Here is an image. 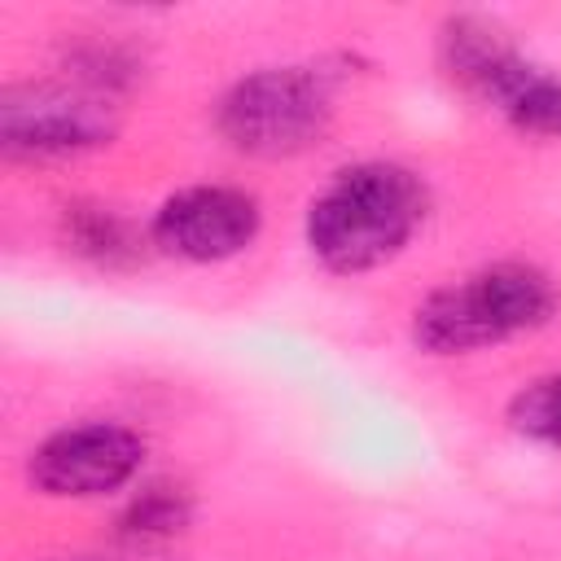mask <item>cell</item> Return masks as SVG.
Here are the masks:
<instances>
[{"label": "cell", "instance_id": "cell-5", "mask_svg": "<svg viewBox=\"0 0 561 561\" xmlns=\"http://www.w3.org/2000/svg\"><path fill=\"white\" fill-rule=\"evenodd\" d=\"M118 110L88 83H13L0 96V145L9 158H75L110 145Z\"/></svg>", "mask_w": 561, "mask_h": 561}, {"label": "cell", "instance_id": "cell-11", "mask_svg": "<svg viewBox=\"0 0 561 561\" xmlns=\"http://www.w3.org/2000/svg\"><path fill=\"white\" fill-rule=\"evenodd\" d=\"M70 561H88V557H70Z\"/></svg>", "mask_w": 561, "mask_h": 561}, {"label": "cell", "instance_id": "cell-7", "mask_svg": "<svg viewBox=\"0 0 561 561\" xmlns=\"http://www.w3.org/2000/svg\"><path fill=\"white\" fill-rule=\"evenodd\" d=\"M259 228H263V210L245 188L193 184L158 206L149 224V241L184 263H224L241 254L259 237Z\"/></svg>", "mask_w": 561, "mask_h": 561}, {"label": "cell", "instance_id": "cell-3", "mask_svg": "<svg viewBox=\"0 0 561 561\" xmlns=\"http://www.w3.org/2000/svg\"><path fill=\"white\" fill-rule=\"evenodd\" d=\"M333 75L320 66H263L237 79L219 101V131L237 153L294 158L329 131Z\"/></svg>", "mask_w": 561, "mask_h": 561}, {"label": "cell", "instance_id": "cell-4", "mask_svg": "<svg viewBox=\"0 0 561 561\" xmlns=\"http://www.w3.org/2000/svg\"><path fill=\"white\" fill-rule=\"evenodd\" d=\"M438 61L460 88L495 105L517 131L561 140V79L526 61L495 22L473 13L447 18L438 31Z\"/></svg>", "mask_w": 561, "mask_h": 561}, {"label": "cell", "instance_id": "cell-8", "mask_svg": "<svg viewBox=\"0 0 561 561\" xmlns=\"http://www.w3.org/2000/svg\"><path fill=\"white\" fill-rule=\"evenodd\" d=\"M61 241L66 250H75L96 267H131L145 254L140 250L145 241L131 228V219H123L114 206H88V202L61 210Z\"/></svg>", "mask_w": 561, "mask_h": 561}, {"label": "cell", "instance_id": "cell-10", "mask_svg": "<svg viewBox=\"0 0 561 561\" xmlns=\"http://www.w3.org/2000/svg\"><path fill=\"white\" fill-rule=\"evenodd\" d=\"M508 425L535 443L561 447V373L535 377L508 399Z\"/></svg>", "mask_w": 561, "mask_h": 561}, {"label": "cell", "instance_id": "cell-6", "mask_svg": "<svg viewBox=\"0 0 561 561\" xmlns=\"http://www.w3.org/2000/svg\"><path fill=\"white\" fill-rule=\"evenodd\" d=\"M145 438L118 421H79L48 434L31 451V482L44 495L61 500H92L127 486L140 473Z\"/></svg>", "mask_w": 561, "mask_h": 561}, {"label": "cell", "instance_id": "cell-9", "mask_svg": "<svg viewBox=\"0 0 561 561\" xmlns=\"http://www.w3.org/2000/svg\"><path fill=\"white\" fill-rule=\"evenodd\" d=\"M188 517H193L188 491H180L171 482H153L118 513V539L123 543H162V539H175L188 526Z\"/></svg>", "mask_w": 561, "mask_h": 561}, {"label": "cell", "instance_id": "cell-1", "mask_svg": "<svg viewBox=\"0 0 561 561\" xmlns=\"http://www.w3.org/2000/svg\"><path fill=\"white\" fill-rule=\"evenodd\" d=\"M430 193L399 162H355L337 171L307 206V245L337 272H373L390 263L425 224Z\"/></svg>", "mask_w": 561, "mask_h": 561}, {"label": "cell", "instance_id": "cell-2", "mask_svg": "<svg viewBox=\"0 0 561 561\" xmlns=\"http://www.w3.org/2000/svg\"><path fill=\"white\" fill-rule=\"evenodd\" d=\"M557 285L530 263H491L443 289L412 311V342L430 355H469L552 320Z\"/></svg>", "mask_w": 561, "mask_h": 561}]
</instances>
